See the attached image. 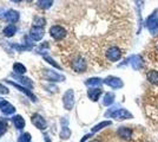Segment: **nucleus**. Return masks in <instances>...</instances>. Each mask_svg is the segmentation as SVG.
<instances>
[{
	"label": "nucleus",
	"mask_w": 158,
	"mask_h": 142,
	"mask_svg": "<svg viewBox=\"0 0 158 142\" xmlns=\"http://www.w3.org/2000/svg\"><path fill=\"white\" fill-rule=\"evenodd\" d=\"M106 116H110L112 118H114V120H117V121H123V120H130L132 118L133 116L132 114L129 111V110H126V109H123L120 108L118 109V107H114V108H111L107 113L105 114Z\"/></svg>",
	"instance_id": "obj_1"
},
{
	"label": "nucleus",
	"mask_w": 158,
	"mask_h": 142,
	"mask_svg": "<svg viewBox=\"0 0 158 142\" xmlns=\"http://www.w3.org/2000/svg\"><path fill=\"white\" fill-rule=\"evenodd\" d=\"M145 26L152 36L158 34V10H155L145 21Z\"/></svg>",
	"instance_id": "obj_2"
},
{
	"label": "nucleus",
	"mask_w": 158,
	"mask_h": 142,
	"mask_svg": "<svg viewBox=\"0 0 158 142\" xmlns=\"http://www.w3.org/2000/svg\"><path fill=\"white\" fill-rule=\"evenodd\" d=\"M71 67L76 72H85L87 69V64L83 57H77L72 61Z\"/></svg>",
	"instance_id": "obj_3"
},
{
	"label": "nucleus",
	"mask_w": 158,
	"mask_h": 142,
	"mask_svg": "<svg viewBox=\"0 0 158 142\" xmlns=\"http://www.w3.org/2000/svg\"><path fill=\"white\" fill-rule=\"evenodd\" d=\"M125 62L131 65L133 70H139V69H142L143 68V64H144V61H143L142 56H139V54L130 56Z\"/></svg>",
	"instance_id": "obj_4"
},
{
	"label": "nucleus",
	"mask_w": 158,
	"mask_h": 142,
	"mask_svg": "<svg viewBox=\"0 0 158 142\" xmlns=\"http://www.w3.org/2000/svg\"><path fill=\"white\" fill-rule=\"evenodd\" d=\"M122 57V51L117 46H111L110 49H107L106 51V58L110 62H117Z\"/></svg>",
	"instance_id": "obj_5"
},
{
	"label": "nucleus",
	"mask_w": 158,
	"mask_h": 142,
	"mask_svg": "<svg viewBox=\"0 0 158 142\" xmlns=\"http://www.w3.org/2000/svg\"><path fill=\"white\" fill-rule=\"evenodd\" d=\"M63 103H64V107L67 110H71L74 105V93L73 90H67L64 96H63Z\"/></svg>",
	"instance_id": "obj_6"
},
{
	"label": "nucleus",
	"mask_w": 158,
	"mask_h": 142,
	"mask_svg": "<svg viewBox=\"0 0 158 142\" xmlns=\"http://www.w3.org/2000/svg\"><path fill=\"white\" fill-rule=\"evenodd\" d=\"M50 34L56 41H60L66 36V30L64 27L59 26V25H56V26H52L50 28Z\"/></svg>",
	"instance_id": "obj_7"
},
{
	"label": "nucleus",
	"mask_w": 158,
	"mask_h": 142,
	"mask_svg": "<svg viewBox=\"0 0 158 142\" xmlns=\"http://www.w3.org/2000/svg\"><path fill=\"white\" fill-rule=\"evenodd\" d=\"M104 84L109 85L110 88L112 89H119L122 88L124 84H123V81L118 78V77H114V76H109L104 80Z\"/></svg>",
	"instance_id": "obj_8"
},
{
	"label": "nucleus",
	"mask_w": 158,
	"mask_h": 142,
	"mask_svg": "<svg viewBox=\"0 0 158 142\" xmlns=\"http://www.w3.org/2000/svg\"><path fill=\"white\" fill-rule=\"evenodd\" d=\"M44 77L50 82H63L65 80L64 76L57 74L56 71H52V70H44Z\"/></svg>",
	"instance_id": "obj_9"
},
{
	"label": "nucleus",
	"mask_w": 158,
	"mask_h": 142,
	"mask_svg": "<svg viewBox=\"0 0 158 142\" xmlns=\"http://www.w3.org/2000/svg\"><path fill=\"white\" fill-rule=\"evenodd\" d=\"M32 123L37 127L38 129H45L46 128V121L44 120V117L39 114H34L31 118Z\"/></svg>",
	"instance_id": "obj_10"
},
{
	"label": "nucleus",
	"mask_w": 158,
	"mask_h": 142,
	"mask_svg": "<svg viewBox=\"0 0 158 142\" xmlns=\"http://www.w3.org/2000/svg\"><path fill=\"white\" fill-rule=\"evenodd\" d=\"M0 109L6 115H11V114H13L14 111H15L13 105L11 103H8L7 101H5V100H2V98H0Z\"/></svg>",
	"instance_id": "obj_11"
},
{
	"label": "nucleus",
	"mask_w": 158,
	"mask_h": 142,
	"mask_svg": "<svg viewBox=\"0 0 158 142\" xmlns=\"http://www.w3.org/2000/svg\"><path fill=\"white\" fill-rule=\"evenodd\" d=\"M30 36L33 41H40L44 37V30L41 28V26H33L30 31Z\"/></svg>",
	"instance_id": "obj_12"
},
{
	"label": "nucleus",
	"mask_w": 158,
	"mask_h": 142,
	"mask_svg": "<svg viewBox=\"0 0 158 142\" xmlns=\"http://www.w3.org/2000/svg\"><path fill=\"white\" fill-rule=\"evenodd\" d=\"M102 93H103L102 88H93V89H90V90L87 91V96H89V98H90L91 101L97 102L99 100Z\"/></svg>",
	"instance_id": "obj_13"
},
{
	"label": "nucleus",
	"mask_w": 158,
	"mask_h": 142,
	"mask_svg": "<svg viewBox=\"0 0 158 142\" xmlns=\"http://www.w3.org/2000/svg\"><path fill=\"white\" fill-rule=\"evenodd\" d=\"M117 134L119 135V137H122L124 140H130L132 136V130L127 127H119V129L117 130Z\"/></svg>",
	"instance_id": "obj_14"
},
{
	"label": "nucleus",
	"mask_w": 158,
	"mask_h": 142,
	"mask_svg": "<svg viewBox=\"0 0 158 142\" xmlns=\"http://www.w3.org/2000/svg\"><path fill=\"white\" fill-rule=\"evenodd\" d=\"M5 19L10 23H15V21L19 20V13L17 11H13V10H10L7 11V13L5 14Z\"/></svg>",
	"instance_id": "obj_15"
},
{
	"label": "nucleus",
	"mask_w": 158,
	"mask_h": 142,
	"mask_svg": "<svg viewBox=\"0 0 158 142\" xmlns=\"http://www.w3.org/2000/svg\"><path fill=\"white\" fill-rule=\"evenodd\" d=\"M146 78L150 83L155 84V85H158V71H156V70L149 71L148 75H146Z\"/></svg>",
	"instance_id": "obj_16"
},
{
	"label": "nucleus",
	"mask_w": 158,
	"mask_h": 142,
	"mask_svg": "<svg viewBox=\"0 0 158 142\" xmlns=\"http://www.w3.org/2000/svg\"><path fill=\"white\" fill-rule=\"evenodd\" d=\"M103 83H104V81L100 80V78H97V77L89 78V80L85 82V84L87 85V87H102Z\"/></svg>",
	"instance_id": "obj_17"
},
{
	"label": "nucleus",
	"mask_w": 158,
	"mask_h": 142,
	"mask_svg": "<svg viewBox=\"0 0 158 142\" xmlns=\"http://www.w3.org/2000/svg\"><path fill=\"white\" fill-rule=\"evenodd\" d=\"M113 102H114V94H113V93H107V94L104 96L103 104L106 105V107H110Z\"/></svg>",
	"instance_id": "obj_18"
},
{
	"label": "nucleus",
	"mask_w": 158,
	"mask_h": 142,
	"mask_svg": "<svg viewBox=\"0 0 158 142\" xmlns=\"http://www.w3.org/2000/svg\"><path fill=\"white\" fill-rule=\"evenodd\" d=\"M12 120H13L14 127H15L17 129H21L24 126H25V121H24V118H23L21 116H19V115L14 116Z\"/></svg>",
	"instance_id": "obj_19"
},
{
	"label": "nucleus",
	"mask_w": 158,
	"mask_h": 142,
	"mask_svg": "<svg viewBox=\"0 0 158 142\" xmlns=\"http://www.w3.org/2000/svg\"><path fill=\"white\" fill-rule=\"evenodd\" d=\"M52 2L53 0H38L37 1V5H38V7L43 8V10H47V8L51 7Z\"/></svg>",
	"instance_id": "obj_20"
},
{
	"label": "nucleus",
	"mask_w": 158,
	"mask_h": 142,
	"mask_svg": "<svg viewBox=\"0 0 158 142\" xmlns=\"http://www.w3.org/2000/svg\"><path fill=\"white\" fill-rule=\"evenodd\" d=\"M15 31H17V28L14 25H8L7 27L4 28V34L6 36V37H12L14 33H15Z\"/></svg>",
	"instance_id": "obj_21"
},
{
	"label": "nucleus",
	"mask_w": 158,
	"mask_h": 142,
	"mask_svg": "<svg viewBox=\"0 0 158 142\" xmlns=\"http://www.w3.org/2000/svg\"><path fill=\"white\" fill-rule=\"evenodd\" d=\"M13 69H14V71L19 75H24L26 72V68H25L23 64H20V63H15L13 65Z\"/></svg>",
	"instance_id": "obj_22"
},
{
	"label": "nucleus",
	"mask_w": 158,
	"mask_h": 142,
	"mask_svg": "<svg viewBox=\"0 0 158 142\" xmlns=\"http://www.w3.org/2000/svg\"><path fill=\"white\" fill-rule=\"evenodd\" d=\"M111 124V122L110 121H103L100 122L99 124H97V126H94L92 128V133H96V131H99L100 129H103L104 127H107V126H110Z\"/></svg>",
	"instance_id": "obj_23"
},
{
	"label": "nucleus",
	"mask_w": 158,
	"mask_h": 142,
	"mask_svg": "<svg viewBox=\"0 0 158 142\" xmlns=\"http://www.w3.org/2000/svg\"><path fill=\"white\" fill-rule=\"evenodd\" d=\"M70 135H71V130L67 128V126L65 124V126L63 127V129H61V131H60V137L66 140V139L70 137Z\"/></svg>",
	"instance_id": "obj_24"
},
{
	"label": "nucleus",
	"mask_w": 158,
	"mask_h": 142,
	"mask_svg": "<svg viewBox=\"0 0 158 142\" xmlns=\"http://www.w3.org/2000/svg\"><path fill=\"white\" fill-rule=\"evenodd\" d=\"M18 142H31V135L28 133H25L19 137Z\"/></svg>",
	"instance_id": "obj_25"
},
{
	"label": "nucleus",
	"mask_w": 158,
	"mask_h": 142,
	"mask_svg": "<svg viewBox=\"0 0 158 142\" xmlns=\"http://www.w3.org/2000/svg\"><path fill=\"white\" fill-rule=\"evenodd\" d=\"M43 25H45V19L40 18V17H37L34 19V26H43Z\"/></svg>",
	"instance_id": "obj_26"
},
{
	"label": "nucleus",
	"mask_w": 158,
	"mask_h": 142,
	"mask_svg": "<svg viewBox=\"0 0 158 142\" xmlns=\"http://www.w3.org/2000/svg\"><path fill=\"white\" fill-rule=\"evenodd\" d=\"M5 131H6V123L2 120H0V135H2Z\"/></svg>",
	"instance_id": "obj_27"
},
{
	"label": "nucleus",
	"mask_w": 158,
	"mask_h": 142,
	"mask_svg": "<svg viewBox=\"0 0 158 142\" xmlns=\"http://www.w3.org/2000/svg\"><path fill=\"white\" fill-rule=\"evenodd\" d=\"M45 61H47L50 64H52L54 68H57V69H60V65H58L57 63H54V61H53L52 58H50V57H45Z\"/></svg>",
	"instance_id": "obj_28"
},
{
	"label": "nucleus",
	"mask_w": 158,
	"mask_h": 142,
	"mask_svg": "<svg viewBox=\"0 0 158 142\" xmlns=\"http://www.w3.org/2000/svg\"><path fill=\"white\" fill-rule=\"evenodd\" d=\"M7 93H8V89L5 88L4 85H1V84H0V95L7 94Z\"/></svg>",
	"instance_id": "obj_29"
},
{
	"label": "nucleus",
	"mask_w": 158,
	"mask_h": 142,
	"mask_svg": "<svg viewBox=\"0 0 158 142\" xmlns=\"http://www.w3.org/2000/svg\"><path fill=\"white\" fill-rule=\"evenodd\" d=\"M11 1H14V2H20L21 0H11Z\"/></svg>",
	"instance_id": "obj_30"
},
{
	"label": "nucleus",
	"mask_w": 158,
	"mask_h": 142,
	"mask_svg": "<svg viewBox=\"0 0 158 142\" xmlns=\"http://www.w3.org/2000/svg\"><path fill=\"white\" fill-rule=\"evenodd\" d=\"M157 50H158V45H157Z\"/></svg>",
	"instance_id": "obj_31"
},
{
	"label": "nucleus",
	"mask_w": 158,
	"mask_h": 142,
	"mask_svg": "<svg viewBox=\"0 0 158 142\" xmlns=\"http://www.w3.org/2000/svg\"><path fill=\"white\" fill-rule=\"evenodd\" d=\"M91 142H96V141H91Z\"/></svg>",
	"instance_id": "obj_32"
}]
</instances>
